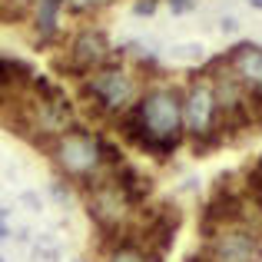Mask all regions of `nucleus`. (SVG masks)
<instances>
[{"label": "nucleus", "mask_w": 262, "mask_h": 262, "mask_svg": "<svg viewBox=\"0 0 262 262\" xmlns=\"http://www.w3.org/2000/svg\"><path fill=\"white\" fill-rule=\"evenodd\" d=\"M20 199H24V206H30L33 212H40V206H43V199H40L37 192H24V196H20Z\"/></svg>", "instance_id": "17"}, {"label": "nucleus", "mask_w": 262, "mask_h": 262, "mask_svg": "<svg viewBox=\"0 0 262 262\" xmlns=\"http://www.w3.org/2000/svg\"><path fill=\"white\" fill-rule=\"evenodd\" d=\"M169 10L173 13H192L196 10V0H169Z\"/></svg>", "instance_id": "16"}, {"label": "nucleus", "mask_w": 262, "mask_h": 262, "mask_svg": "<svg viewBox=\"0 0 262 262\" xmlns=\"http://www.w3.org/2000/svg\"><path fill=\"white\" fill-rule=\"evenodd\" d=\"M4 103H7V96H4V93H0V110H4Z\"/></svg>", "instance_id": "23"}, {"label": "nucleus", "mask_w": 262, "mask_h": 262, "mask_svg": "<svg viewBox=\"0 0 262 262\" xmlns=\"http://www.w3.org/2000/svg\"><path fill=\"white\" fill-rule=\"evenodd\" d=\"M153 262H160V256H156V259H153Z\"/></svg>", "instance_id": "26"}, {"label": "nucleus", "mask_w": 262, "mask_h": 262, "mask_svg": "<svg viewBox=\"0 0 262 262\" xmlns=\"http://www.w3.org/2000/svg\"><path fill=\"white\" fill-rule=\"evenodd\" d=\"M33 262H60V249L50 239H37V246H33Z\"/></svg>", "instance_id": "12"}, {"label": "nucleus", "mask_w": 262, "mask_h": 262, "mask_svg": "<svg viewBox=\"0 0 262 262\" xmlns=\"http://www.w3.org/2000/svg\"><path fill=\"white\" fill-rule=\"evenodd\" d=\"M219 60L239 80V86L246 90V120H249V126H262V47L243 40L232 50H226Z\"/></svg>", "instance_id": "5"}, {"label": "nucleus", "mask_w": 262, "mask_h": 262, "mask_svg": "<svg viewBox=\"0 0 262 262\" xmlns=\"http://www.w3.org/2000/svg\"><path fill=\"white\" fill-rule=\"evenodd\" d=\"M110 176H113V183L120 186V192L129 199V206H140L143 199L153 192V176H146L143 169L129 166V163H120L116 169H110Z\"/></svg>", "instance_id": "8"}, {"label": "nucleus", "mask_w": 262, "mask_h": 262, "mask_svg": "<svg viewBox=\"0 0 262 262\" xmlns=\"http://www.w3.org/2000/svg\"><path fill=\"white\" fill-rule=\"evenodd\" d=\"M110 0H67V7L70 10H77V13H93V10H100V7H106Z\"/></svg>", "instance_id": "14"}, {"label": "nucleus", "mask_w": 262, "mask_h": 262, "mask_svg": "<svg viewBox=\"0 0 262 262\" xmlns=\"http://www.w3.org/2000/svg\"><path fill=\"white\" fill-rule=\"evenodd\" d=\"M140 93H143V83L136 77V70H129L120 57L113 63L80 77V100L86 103L93 120H116L140 100Z\"/></svg>", "instance_id": "2"}, {"label": "nucleus", "mask_w": 262, "mask_h": 262, "mask_svg": "<svg viewBox=\"0 0 262 262\" xmlns=\"http://www.w3.org/2000/svg\"><path fill=\"white\" fill-rule=\"evenodd\" d=\"M252 173H259V176H262V156H259V163H256V166H252Z\"/></svg>", "instance_id": "21"}, {"label": "nucleus", "mask_w": 262, "mask_h": 262, "mask_svg": "<svg viewBox=\"0 0 262 262\" xmlns=\"http://www.w3.org/2000/svg\"><path fill=\"white\" fill-rule=\"evenodd\" d=\"M133 13L136 17H153L156 13V0H133Z\"/></svg>", "instance_id": "15"}, {"label": "nucleus", "mask_w": 262, "mask_h": 262, "mask_svg": "<svg viewBox=\"0 0 262 262\" xmlns=\"http://www.w3.org/2000/svg\"><path fill=\"white\" fill-rule=\"evenodd\" d=\"M156 256H149L146 249H143L140 243H136L133 236L120 239V243H113L106 249V262H153Z\"/></svg>", "instance_id": "10"}, {"label": "nucleus", "mask_w": 262, "mask_h": 262, "mask_svg": "<svg viewBox=\"0 0 262 262\" xmlns=\"http://www.w3.org/2000/svg\"><path fill=\"white\" fill-rule=\"evenodd\" d=\"M203 239V256L209 262H262V239L246 226H226Z\"/></svg>", "instance_id": "7"}, {"label": "nucleus", "mask_w": 262, "mask_h": 262, "mask_svg": "<svg viewBox=\"0 0 262 262\" xmlns=\"http://www.w3.org/2000/svg\"><path fill=\"white\" fill-rule=\"evenodd\" d=\"M103 136L93 133V129H83L73 123L70 129H63L60 136H53L47 143V153H50L53 166L60 169V176L67 183H80V186H90L93 179L106 176L110 169L103 166V149H100Z\"/></svg>", "instance_id": "3"}, {"label": "nucleus", "mask_w": 262, "mask_h": 262, "mask_svg": "<svg viewBox=\"0 0 262 262\" xmlns=\"http://www.w3.org/2000/svg\"><path fill=\"white\" fill-rule=\"evenodd\" d=\"M70 186L73 183H67V179L50 183V196H53V203H57V206H67V203H70Z\"/></svg>", "instance_id": "13"}, {"label": "nucleus", "mask_w": 262, "mask_h": 262, "mask_svg": "<svg viewBox=\"0 0 262 262\" xmlns=\"http://www.w3.org/2000/svg\"><path fill=\"white\" fill-rule=\"evenodd\" d=\"M183 133L189 136L192 149L206 153V149L223 146L219 140V106H216V93H212L209 73H196L183 90Z\"/></svg>", "instance_id": "4"}, {"label": "nucleus", "mask_w": 262, "mask_h": 262, "mask_svg": "<svg viewBox=\"0 0 262 262\" xmlns=\"http://www.w3.org/2000/svg\"><path fill=\"white\" fill-rule=\"evenodd\" d=\"M113 60H116V50H113L106 33L100 27H83L70 40V47H67V60L63 57L57 60V70H67L73 77H86V73L113 63Z\"/></svg>", "instance_id": "6"}, {"label": "nucleus", "mask_w": 262, "mask_h": 262, "mask_svg": "<svg viewBox=\"0 0 262 262\" xmlns=\"http://www.w3.org/2000/svg\"><path fill=\"white\" fill-rule=\"evenodd\" d=\"M33 30H37V43H50L60 33V10L67 0H33Z\"/></svg>", "instance_id": "9"}, {"label": "nucleus", "mask_w": 262, "mask_h": 262, "mask_svg": "<svg viewBox=\"0 0 262 262\" xmlns=\"http://www.w3.org/2000/svg\"><path fill=\"white\" fill-rule=\"evenodd\" d=\"M4 216H7V209H4V206H0V219H4Z\"/></svg>", "instance_id": "24"}, {"label": "nucleus", "mask_w": 262, "mask_h": 262, "mask_svg": "<svg viewBox=\"0 0 262 262\" xmlns=\"http://www.w3.org/2000/svg\"><path fill=\"white\" fill-rule=\"evenodd\" d=\"M10 236H13V232H10V226H7V219H0V246H4Z\"/></svg>", "instance_id": "19"}, {"label": "nucleus", "mask_w": 262, "mask_h": 262, "mask_svg": "<svg viewBox=\"0 0 262 262\" xmlns=\"http://www.w3.org/2000/svg\"><path fill=\"white\" fill-rule=\"evenodd\" d=\"M169 60H186V63H199L203 60V47L199 43H179L169 50Z\"/></svg>", "instance_id": "11"}, {"label": "nucleus", "mask_w": 262, "mask_h": 262, "mask_svg": "<svg viewBox=\"0 0 262 262\" xmlns=\"http://www.w3.org/2000/svg\"><path fill=\"white\" fill-rule=\"evenodd\" d=\"M116 133L146 156L166 163L186 140L183 133V96L176 86L156 83L140 93V100L116 116Z\"/></svg>", "instance_id": "1"}, {"label": "nucleus", "mask_w": 262, "mask_h": 262, "mask_svg": "<svg viewBox=\"0 0 262 262\" xmlns=\"http://www.w3.org/2000/svg\"><path fill=\"white\" fill-rule=\"evenodd\" d=\"M219 30H223V33H236L239 30V20L236 17H223V20H219Z\"/></svg>", "instance_id": "18"}, {"label": "nucleus", "mask_w": 262, "mask_h": 262, "mask_svg": "<svg viewBox=\"0 0 262 262\" xmlns=\"http://www.w3.org/2000/svg\"><path fill=\"white\" fill-rule=\"evenodd\" d=\"M0 262H7V259H4V256H0Z\"/></svg>", "instance_id": "25"}, {"label": "nucleus", "mask_w": 262, "mask_h": 262, "mask_svg": "<svg viewBox=\"0 0 262 262\" xmlns=\"http://www.w3.org/2000/svg\"><path fill=\"white\" fill-rule=\"evenodd\" d=\"M249 7H256V10H262V0H249Z\"/></svg>", "instance_id": "22"}, {"label": "nucleus", "mask_w": 262, "mask_h": 262, "mask_svg": "<svg viewBox=\"0 0 262 262\" xmlns=\"http://www.w3.org/2000/svg\"><path fill=\"white\" fill-rule=\"evenodd\" d=\"M186 262H209V259H206V256H203V252H192V256H189V259H186Z\"/></svg>", "instance_id": "20"}]
</instances>
